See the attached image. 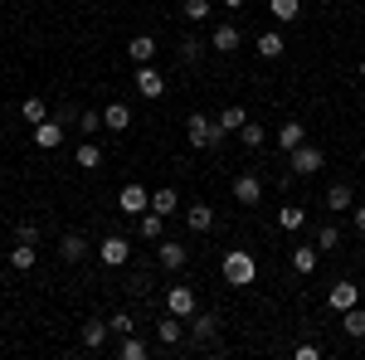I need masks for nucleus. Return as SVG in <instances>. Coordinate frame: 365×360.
<instances>
[{"label": "nucleus", "mask_w": 365, "mask_h": 360, "mask_svg": "<svg viewBox=\"0 0 365 360\" xmlns=\"http://www.w3.org/2000/svg\"><path fill=\"white\" fill-rule=\"evenodd\" d=\"M302 224H307V210H297V205H282L278 210V229L282 234H297Z\"/></svg>", "instance_id": "bb28decb"}, {"label": "nucleus", "mask_w": 365, "mask_h": 360, "mask_svg": "<svg viewBox=\"0 0 365 360\" xmlns=\"http://www.w3.org/2000/svg\"><path fill=\"white\" fill-rule=\"evenodd\" d=\"M34 146H39V151H54V146H63V122H58V117H44V122L34 127Z\"/></svg>", "instance_id": "ddd939ff"}, {"label": "nucleus", "mask_w": 365, "mask_h": 360, "mask_svg": "<svg viewBox=\"0 0 365 360\" xmlns=\"http://www.w3.org/2000/svg\"><path fill=\"white\" fill-rule=\"evenodd\" d=\"M166 312H175V317H195L200 312V302H195V287H185V282H170L166 287Z\"/></svg>", "instance_id": "423d86ee"}, {"label": "nucleus", "mask_w": 365, "mask_h": 360, "mask_svg": "<svg viewBox=\"0 0 365 360\" xmlns=\"http://www.w3.org/2000/svg\"><path fill=\"white\" fill-rule=\"evenodd\" d=\"M34 263H39L34 244H20V239H15V249H10V268H15V273H29Z\"/></svg>", "instance_id": "b1692460"}, {"label": "nucleus", "mask_w": 365, "mask_h": 360, "mask_svg": "<svg viewBox=\"0 0 365 360\" xmlns=\"http://www.w3.org/2000/svg\"><path fill=\"white\" fill-rule=\"evenodd\" d=\"M239 49H244V29L234 25V20L210 29V54H239Z\"/></svg>", "instance_id": "20e7f679"}, {"label": "nucleus", "mask_w": 365, "mask_h": 360, "mask_svg": "<svg viewBox=\"0 0 365 360\" xmlns=\"http://www.w3.org/2000/svg\"><path fill=\"white\" fill-rule=\"evenodd\" d=\"M220 5H225V10H244L249 0H220Z\"/></svg>", "instance_id": "a18cd8bd"}, {"label": "nucleus", "mask_w": 365, "mask_h": 360, "mask_svg": "<svg viewBox=\"0 0 365 360\" xmlns=\"http://www.w3.org/2000/svg\"><path fill=\"white\" fill-rule=\"evenodd\" d=\"M108 331H113L108 322H98V317H88V322H83V331H78V341H83L88 351H103V346H108Z\"/></svg>", "instance_id": "f3484780"}, {"label": "nucleus", "mask_w": 365, "mask_h": 360, "mask_svg": "<svg viewBox=\"0 0 365 360\" xmlns=\"http://www.w3.org/2000/svg\"><path fill=\"white\" fill-rule=\"evenodd\" d=\"M103 127H108V122H103V112H78V132L93 137V132H103Z\"/></svg>", "instance_id": "4c0bfd02"}, {"label": "nucleus", "mask_w": 365, "mask_h": 360, "mask_svg": "<svg viewBox=\"0 0 365 360\" xmlns=\"http://www.w3.org/2000/svg\"><path fill=\"white\" fill-rule=\"evenodd\" d=\"M180 15H185L190 25H205V20H210V0H185V5H180Z\"/></svg>", "instance_id": "f704fd0d"}, {"label": "nucleus", "mask_w": 365, "mask_h": 360, "mask_svg": "<svg viewBox=\"0 0 365 360\" xmlns=\"http://www.w3.org/2000/svg\"><path fill=\"white\" fill-rule=\"evenodd\" d=\"M137 234L146 239V244H156V239H166V215H156V210H146L137 224Z\"/></svg>", "instance_id": "6ab92c4d"}, {"label": "nucleus", "mask_w": 365, "mask_h": 360, "mask_svg": "<svg viewBox=\"0 0 365 360\" xmlns=\"http://www.w3.org/2000/svg\"><path fill=\"white\" fill-rule=\"evenodd\" d=\"M156 341H161V346H180V341H185V317H175V312H166V317H161V326H156Z\"/></svg>", "instance_id": "4468645a"}, {"label": "nucleus", "mask_w": 365, "mask_h": 360, "mask_svg": "<svg viewBox=\"0 0 365 360\" xmlns=\"http://www.w3.org/2000/svg\"><path fill=\"white\" fill-rule=\"evenodd\" d=\"M88 249H93V244H88L83 234H63V239H58V258H63V263H83Z\"/></svg>", "instance_id": "dca6fc26"}, {"label": "nucleus", "mask_w": 365, "mask_h": 360, "mask_svg": "<svg viewBox=\"0 0 365 360\" xmlns=\"http://www.w3.org/2000/svg\"><path fill=\"white\" fill-rule=\"evenodd\" d=\"M317 258H322V249H317V244H297V249H292V268L307 277V273H317Z\"/></svg>", "instance_id": "4be33fe9"}, {"label": "nucleus", "mask_w": 365, "mask_h": 360, "mask_svg": "<svg viewBox=\"0 0 365 360\" xmlns=\"http://www.w3.org/2000/svg\"><path fill=\"white\" fill-rule=\"evenodd\" d=\"M322 166H327V156H322V146H312V141H302L297 151H287V175H317Z\"/></svg>", "instance_id": "7ed1b4c3"}, {"label": "nucleus", "mask_w": 365, "mask_h": 360, "mask_svg": "<svg viewBox=\"0 0 365 360\" xmlns=\"http://www.w3.org/2000/svg\"><path fill=\"white\" fill-rule=\"evenodd\" d=\"M215 122H220L225 132H239V127L249 122V112H244V108H225V112H220V117H215Z\"/></svg>", "instance_id": "c9c22d12"}, {"label": "nucleus", "mask_w": 365, "mask_h": 360, "mask_svg": "<svg viewBox=\"0 0 365 360\" xmlns=\"http://www.w3.org/2000/svg\"><path fill=\"white\" fill-rule=\"evenodd\" d=\"M253 49H258V58H282V54H287V44H282V34H278V29L258 34V39H253Z\"/></svg>", "instance_id": "aec40b11"}, {"label": "nucleus", "mask_w": 365, "mask_h": 360, "mask_svg": "<svg viewBox=\"0 0 365 360\" xmlns=\"http://www.w3.org/2000/svg\"><path fill=\"white\" fill-rule=\"evenodd\" d=\"M15 239H20V244H39V224L20 220V224H15Z\"/></svg>", "instance_id": "58836bf2"}, {"label": "nucleus", "mask_w": 365, "mask_h": 360, "mask_svg": "<svg viewBox=\"0 0 365 360\" xmlns=\"http://www.w3.org/2000/svg\"><path fill=\"white\" fill-rule=\"evenodd\" d=\"M117 356H122V360H146V356H151V346H146L137 331H127L122 341H117Z\"/></svg>", "instance_id": "412c9836"}, {"label": "nucleus", "mask_w": 365, "mask_h": 360, "mask_svg": "<svg viewBox=\"0 0 365 360\" xmlns=\"http://www.w3.org/2000/svg\"><path fill=\"white\" fill-rule=\"evenodd\" d=\"M361 78H365V58H361Z\"/></svg>", "instance_id": "49530a36"}, {"label": "nucleus", "mask_w": 365, "mask_h": 360, "mask_svg": "<svg viewBox=\"0 0 365 360\" xmlns=\"http://www.w3.org/2000/svg\"><path fill=\"white\" fill-rule=\"evenodd\" d=\"M205 54H210V44H205V39H180V63H200Z\"/></svg>", "instance_id": "72a5a7b5"}, {"label": "nucleus", "mask_w": 365, "mask_h": 360, "mask_svg": "<svg viewBox=\"0 0 365 360\" xmlns=\"http://www.w3.org/2000/svg\"><path fill=\"white\" fill-rule=\"evenodd\" d=\"M132 292H137V297H146V292H151V277L137 273V277H132Z\"/></svg>", "instance_id": "37998d69"}, {"label": "nucleus", "mask_w": 365, "mask_h": 360, "mask_svg": "<svg viewBox=\"0 0 365 360\" xmlns=\"http://www.w3.org/2000/svg\"><path fill=\"white\" fill-rule=\"evenodd\" d=\"M220 273H225L229 287H253V282H258V258H253L249 249H229L225 263H220Z\"/></svg>", "instance_id": "f257e3e1"}, {"label": "nucleus", "mask_w": 365, "mask_h": 360, "mask_svg": "<svg viewBox=\"0 0 365 360\" xmlns=\"http://www.w3.org/2000/svg\"><path fill=\"white\" fill-rule=\"evenodd\" d=\"M327 307H331V312H351V307H361V287H356V282H331Z\"/></svg>", "instance_id": "9d476101"}, {"label": "nucleus", "mask_w": 365, "mask_h": 360, "mask_svg": "<svg viewBox=\"0 0 365 360\" xmlns=\"http://www.w3.org/2000/svg\"><path fill=\"white\" fill-rule=\"evenodd\" d=\"M156 263H161L166 273H180V268L190 263V249L175 244V239H156Z\"/></svg>", "instance_id": "6e6552de"}, {"label": "nucleus", "mask_w": 365, "mask_h": 360, "mask_svg": "<svg viewBox=\"0 0 365 360\" xmlns=\"http://www.w3.org/2000/svg\"><path fill=\"white\" fill-rule=\"evenodd\" d=\"M20 117H25L29 127H39V122L49 117V103H44V98H25V103H20Z\"/></svg>", "instance_id": "7c9ffc66"}, {"label": "nucleus", "mask_w": 365, "mask_h": 360, "mask_svg": "<svg viewBox=\"0 0 365 360\" xmlns=\"http://www.w3.org/2000/svg\"><path fill=\"white\" fill-rule=\"evenodd\" d=\"M268 10H273V20H282V25H292V20L302 15V0H268Z\"/></svg>", "instance_id": "2f4dec72"}, {"label": "nucleus", "mask_w": 365, "mask_h": 360, "mask_svg": "<svg viewBox=\"0 0 365 360\" xmlns=\"http://www.w3.org/2000/svg\"><path fill=\"white\" fill-rule=\"evenodd\" d=\"M185 224H190L195 234H210V229H215V210H210L205 200H195V205H185Z\"/></svg>", "instance_id": "a211bd4d"}, {"label": "nucleus", "mask_w": 365, "mask_h": 360, "mask_svg": "<svg viewBox=\"0 0 365 360\" xmlns=\"http://www.w3.org/2000/svg\"><path fill=\"white\" fill-rule=\"evenodd\" d=\"M132 88H137L141 98H161V93H166V78H161L151 63H141V68H137V83H132Z\"/></svg>", "instance_id": "2eb2a0df"}, {"label": "nucleus", "mask_w": 365, "mask_h": 360, "mask_svg": "<svg viewBox=\"0 0 365 360\" xmlns=\"http://www.w3.org/2000/svg\"><path fill=\"white\" fill-rule=\"evenodd\" d=\"M73 161H78V170H98V166H103V146H98V141L88 137L83 146L73 151Z\"/></svg>", "instance_id": "5701e85b"}, {"label": "nucleus", "mask_w": 365, "mask_h": 360, "mask_svg": "<svg viewBox=\"0 0 365 360\" xmlns=\"http://www.w3.org/2000/svg\"><path fill=\"white\" fill-rule=\"evenodd\" d=\"M341 331L351 336V341H361V336H365V307H351V312H341Z\"/></svg>", "instance_id": "cd10ccee"}, {"label": "nucleus", "mask_w": 365, "mask_h": 360, "mask_svg": "<svg viewBox=\"0 0 365 360\" xmlns=\"http://www.w3.org/2000/svg\"><path fill=\"white\" fill-rule=\"evenodd\" d=\"M239 141H244V146H249V151H258V146H263V141H268V132H263V127H258V122H244V127H239Z\"/></svg>", "instance_id": "473e14b6"}, {"label": "nucleus", "mask_w": 365, "mask_h": 360, "mask_svg": "<svg viewBox=\"0 0 365 360\" xmlns=\"http://www.w3.org/2000/svg\"><path fill=\"white\" fill-rule=\"evenodd\" d=\"M215 331H220V312H195V317L185 322V341H190V346H210Z\"/></svg>", "instance_id": "39448f33"}, {"label": "nucleus", "mask_w": 365, "mask_h": 360, "mask_svg": "<svg viewBox=\"0 0 365 360\" xmlns=\"http://www.w3.org/2000/svg\"><path fill=\"white\" fill-rule=\"evenodd\" d=\"M273 141H278V146H282V156H287V151H297V146L307 141V127H302L297 117H287V122H282L278 132H273Z\"/></svg>", "instance_id": "f8f14e48"}, {"label": "nucleus", "mask_w": 365, "mask_h": 360, "mask_svg": "<svg viewBox=\"0 0 365 360\" xmlns=\"http://www.w3.org/2000/svg\"><path fill=\"white\" fill-rule=\"evenodd\" d=\"M151 210H156V215H180V195L175 190H151Z\"/></svg>", "instance_id": "c85d7f7f"}, {"label": "nucleus", "mask_w": 365, "mask_h": 360, "mask_svg": "<svg viewBox=\"0 0 365 360\" xmlns=\"http://www.w3.org/2000/svg\"><path fill=\"white\" fill-rule=\"evenodd\" d=\"M103 122H108L113 132H127V127H132V108H127V103H108V108H103Z\"/></svg>", "instance_id": "a878e982"}, {"label": "nucleus", "mask_w": 365, "mask_h": 360, "mask_svg": "<svg viewBox=\"0 0 365 360\" xmlns=\"http://www.w3.org/2000/svg\"><path fill=\"white\" fill-rule=\"evenodd\" d=\"M317 249H327V253L341 249V229L336 224H322V229H317Z\"/></svg>", "instance_id": "e433bc0d"}, {"label": "nucleus", "mask_w": 365, "mask_h": 360, "mask_svg": "<svg viewBox=\"0 0 365 360\" xmlns=\"http://www.w3.org/2000/svg\"><path fill=\"white\" fill-rule=\"evenodd\" d=\"M98 258H103L108 268H127V263H132V239H122V234H108V239L98 244Z\"/></svg>", "instance_id": "0eeeda50"}, {"label": "nucleus", "mask_w": 365, "mask_h": 360, "mask_svg": "<svg viewBox=\"0 0 365 360\" xmlns=\"http://www.w3.org/2000/svg\"><path fill=\"white\" fill-rule=\"evenodd\" d=\"M356 205V190L346 185V180H336L331 190H327V210H351Z\"/></svg>", "instance_id": "c756f323"}, {"label": "nucleus", "mask_w": 365, "mask_h": 360, "mask_svg": "<svg viewBox=\"0 0 365 360\" xmlns=\"http://www.w3.org/2000/svg\"><path fill=\"white\" fill-rule=\"evenodd\" d=\"M185 141H190L195 151H210V146L225 141V127H220L215 117H205V112H190V117H185Z\"/></svg>", "instance_id": "f03ea898"}, {"label": "nucleus", "mask_w": 365, "mask_h": 360, "mask_svg": "<svg viewBox=\"0 0 365 360\" xmlns=\"http://www.w3.org/2000/svg\"><path fill=\"white\" fill-rule=\"evenodd\" d=\"M117 210H122V215H146V210H151V190H146V185H137V180H132V185H122Z\"/></svg>", "instance_id": "1a4fd4ad"}, {"label": "nucleus", "mask_w": 365, "mask_h": 360, "mask_svg": "<svg viewBox=\"0 0 365 360\" xmlns=\"http://www.w3.org/2000/svg\"><path fill=\"white\" fill-rule=\"evenodd\" d=\"M234 200H239V205H258V200H263V180H258V175H253V170H244V175H234Z\"/></svg>", "instance_id": "9b49d317"}, {"label": "nucleus", "mask_w": 365, "mask_h": 360, "mask_svg": "<svg viewBox=\"0 0 365 360\" xmlns=\"http://www.w3.org/2000/svg\"><path fill=\"white\" fill-rule=\"evenodd\" d=\"M108 326H113L117 336H127V331H137V322H132V312H117L113 322H108Z\"/></svg>", "instance_id": "ea45409f"}, {"label": "nucleus", "mask_w": 365, "mask_h": 360, "mask_svg": "<svg viewBox=\"0 0 365 360\" xmlns=\"http://www.w3.org/2000/svg\"><path fill=\"white\" fill-rule=\"evenodd\" d=\"M351 224H356V234H365V205H351Z\"/></svg>", "instance_id": "c03bdc74"}, {"label": "nucleus", "mask_w": 365, "mask_h": 360, "mask_svg": "<svg viewBox=\"0 0 365 360\" xmlns=\"http://www.w3.org/2000/svg\"><path fill=\"white\" fill-rule=\"evenodd\" d=\"M54 117H58V122H63V127H73V122H78V108H73V103H63V108H58Z\"/></svg>", "instance_id": "79ce46f5"}, {"label": "nucleus", "mask_w": 365, "mask_h": 360, "mask_svg": "<svg viewBox=\"0 0 365 360\" xmlns=\"http://www.w3.org/2000/svg\"><path fill=\"white\" fill-rule=\"evenodd\" d=\"M292 356H297V360H322V346H312V341H302V346H297Z\"/></svg>", "instance_id": "a19ab883"}, {"label": "nucleus", "mask_w": 365, "mask_h": 360, "mask_svg": "<svg viewBox=\"0 0 365 360\" xmlns=\"http://www.w3.org/2000/svg\"><path fill=\"white\" fill-rule=\"evenodd\" d=\"M127 54H132V63H151V58H156V39H151V34H137V39H132V44H127Z\"/></svg>", "instance_id": "393cba45"}]
</instances>
